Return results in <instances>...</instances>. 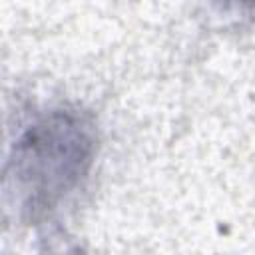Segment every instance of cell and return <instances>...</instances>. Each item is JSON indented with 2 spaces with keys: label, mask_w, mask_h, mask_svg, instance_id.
Instances as JSON below:
<instances>
[{
  "label": "cell",
  "mask_w": 255,
  "mask_h": 255,
  "mask_svg": "<svg viewBox=\"0 0 255 255\" xmlns=\"http://www.w3.org/2000/svg\"><path fill=\"white\" fill-rule=\"evenodd\" d=\"M92 129L68 112L50 114L32 126L14 147V177L32 213L52 209L92 161Z\"/></svg>",
  "instance_id": "cell-1"
}]
</instances>
